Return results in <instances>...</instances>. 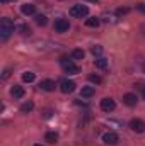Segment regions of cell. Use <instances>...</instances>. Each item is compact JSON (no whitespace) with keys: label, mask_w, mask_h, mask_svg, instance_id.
<instances>
[{"label":"cell","mask_w":145,"mask_h":146,"mask_svg":"<svg viewBox=\"0 0 145 146\" xmlns=\"http://www.w3.org/2000/svg\"><path fill=\"white\" fill-rule=\"evenodd\" d=\"M12 33H14V22L9 17H3L0 21V39L2 41H7Z\"/></svg>","instance_id":"obj_1"},{"label":"cell","mask_w":145,"mask_h":146,"mask_svg":"<svg viewBox=\"0 0 145 146\" xmlns=\"http://www.w3.org/2000/svg\"><path fill=\"white\" fill-rule=\"evenodd\" d=\"M60 65H62V68H63V72L68 73V75H77V73H80V68L73 63L72 60H60Z\"/></svg>","instance_id":"obj_2"},{"label":"cell","mask_w":145,"mask_h":146,"mask_svg":"<svg viewBox=\"0 0 145 146\" xmlns=\"http://www.w3.org/2000/svg\"><path fill=\"white\" fill-rule=\"evenodd\" d=\"M70 15L72 17H87L89 15V7L87 5H73L70 9Z\"/></svg>","instance_id":"obj_3"},{"label":"cell","mask_w":145,"mask_h":146,"mask_svg":"<svg viewBox=\"0 0 145 146\" xmlns=\"http://www.w3.org/2000/svg\"><path fill=\"white\" fill-rule=\"evenodd\" d=\"M130 127H132V131L133 133H144L145 131V122L142 121V119H138V117H135V119H132L130 121Z\"/></svg>","instance_id":"obj_4"},{"label":"cell","mask_w":145,"mask_h":146,"mask_svg":"<svg viewBox=\"0 0 145 146\" xmlns=\"http://www.w3.org/2000/svg\"><path fill=\"white\" fill-rule=\"evenodd\" d=\"M70 29V22H68V19H58V21H55V31L56 33H67Z\"/></svg>","instance_id":"obj_5"},{"label":"cell","mask_w":145,"mask_h":146,"mask_svg":"<svg viewBox=\"0 0 145 146\" xmlns=\"http://www.w3.org/2000/svg\"><path fill=\"white\" fill-rule=\"evenodd\" d=\"M101 109L104 110V112H113V110L116 109V102L111 97H104L101 100Z\"/></svg>","instance_id":"obj_6"},{"label":"cell","mask_w":145,"mask_h":146,"mask_svg":"<svg viewBox=\"0 0 145 146\" xmlns=\"http://www.w3.org/2000/svg\"><path fill=\"white\" fill-rule=\"evenodd\" d=\"M103 141H104V145L114 146L116 143H118V134H116L114 131H108V133L103 134Z\"/></svg>","instance_id":"obj_7"},{"label":"cell","mask_w":145,"mask_h":146,"mask_svg":"<svg viewBox=\"0 0 145 146\" xmlns=\"http://www.w3.org/2000/svg\"><path fill=\"white\" fill-rule=\"evenodd\" d=\"M75 82H72V80H62L60 82V90L63 92V94H72L73 90H75Z\"/></svg>","instance_id":"obj_8"},{"label":"cell","mask_w":145,"mask_h":146,"mask_svg":"<svg viewBox=\"0 0 145 146\" xmlns=\"http://www.w3.org/2000/svg\"><path fill=\"white\" fill-rule=\"evenodd\" d=\"M137 102H138V97H137V94H125L123 95V104L125 106H128V107H133V106H137Z\"/></svg>","instance_id":"obj_9"},{"label":"cell","mask_w":145,"mask_h":146,"mask_svg":"<svg viewBox=\"0 0 145 146\" xmlns=\"http://www.w3.org/2000/svg\"><path fill=\"white\" fill-rule=\"evenodd\" d=\"M21 12H22L24 15H34V14H36V5H33V3H24V5H21Z\"/></svg>","instance_id":"obj_10"},{"label":"cell","mask_w":145,"mask_h":146,"mask_svg":"<svg viewBox=\"0 0 145 146\" xmlns=\"http://www.w3.org/2000/svg\"><path fill=\"white\" fill-rule=\"evenodd\" d=\"M39 88L44 90V92H53L55 90V82L53 80H43L39 83Z\"/></svg>","instance_id":"obj_11"},{"label":"cell","mask_w":145,"mask_h":146,"mask_svg":"<svg viewBox=\"0 0 145 146\" xmlns=\"http://www.w3.org/2000/svg\"><path fill=\"white\" fill-rule=\"evenodd\" d=\"M10 95H12L14 99H22V97H24V88H22L21 85H14V87L10 88Z\"/></svg>","instance_id":"obj_12"},{"label":"cell","mask_w":145,"mask_h":146,"mask_svg":"<svg viewBox=\"0 0 145 146\" xmlns=\"http://www.w3.org/2000/svg\"><path fill=\"white\" fill-rule=\"evenodd\" d=\"M33 109H34V104H33L31 100H28V102L21 104V107H19V110H21L22 114H28V112H31Z\"/></svg>","instance_id":"obj_13"},{"label":"cell","mask_w":145,"mask_h":146,"mask_svg":"<svg viewBox=\"0 0 145 146\" xmlns=\"http://www.w3.org/2000/svg\"><path fill=\"white\" fill-rule=\"evenodd\" d=\"M99 24H101V19L99 17H89L85 21V26L87 27H99Z\"/></svg>","instance_id":"obj_14"},{"label":"cell","mask_w":145,"mask_h":146,"mask_svg":"<svg viewBox=\"0 0 145 146\" xmlns=\"http://www.w3.org/2000/svg\"><path fill=\"white\" fill-rule=\"evenodd\" d=\"M94 63H96V68H99V70H106V68H108V60L103 58V56H101V58H96Z\"/></svg>","instance_id":"obj_15"},{"label":"cell","mask_w":145,"mask_h":146,"mask_svg":"<svg viewBox=\"0 0 145 146\" xmlns=\"http://www.w3.org/2000/svg\"><path fill=\"white\" fill-rule=\"evenodd\" d=\"M96 94V88L94 87H82V90H80V95L82 97H92Z\"/></svg>","instance_id":"obj_16"},{"label":"cell","mask_w":145,"mask_h":146,"mask_svg":"<svg viewBox=\"0 0 145 146\" xmlns=\"http://www.w3.org/2000/svg\"><path fill=\"white\" fill-rule=\"evenodd\" d=\"M44 139H46L48 143H56V141H58V134L53 133V131H50V133L44 134Z\"/></svg>","instance_id":"obj_17"},{"label":"cell","mask_w":145,"mask_h":146,"mask_svg":"<svg viewBox=\"0 0 145 146\" xmlns=\"http://www.w3.org/2000/svg\"><path fill=\"white\" fill-rule=\"evenodd\" d=\"M34 78H36V75H34L33 72L22 73V82H26V83H31V82H34Z\"/></svg>","instance_id":"obj_18"},{"label":"cell","mask_w":145,"mask_h":146,"mask_svg":"<svg viewBox=\"0 0 145 146\" xmlns=\"http://www.w3.org/2000/svg\"><path fill=\"white\" fill-rule=\"evenodd\" d=\"M36 24H38V26H41V27H43V26H46V24H48L46 15H41V14H39V15H36Z\"/></svg>","instance_id":"obj_19"},{"label":"cell","mask_w":145,"mask_h":146,"mask_svg":"<svg viewBox=\"0 0 145 146\" xmlns=\"http://www.w3.org/2000/svg\"><path fill=\"white\" fill-rule=\"evenodd\" d=\"M84 54H85V53H84L82 49H73L72 51V60H82Z\"/></svg>","instance_id":"obj_20"},{"label":"cell","mask_w":145,"mask_h":146,"mask_svg":"<svg viewBox=\"0 0 145 146\" xmlns=\"http://www.w3.org/2000/svg\"><path fill=\"white\" fill-rule=\"evenodd\" d=\"M19 33H21L22 36H29V34H31V27L26 26V24H22V26H19Z\"/></svg>","instance_id":"obj_21"},{"label":"cell","mask_w":145,"mask_h":146,"mask_svg":"<svg viewBox=\"0 0 145 146\" xmlns=\"http://www.w3.org/2000/svg\"><path fill=\"white\" fill-rule=\"evenodd\" d=\"M91 53H92L94 56H96V54H101V53H103V48H101L99 44H96V46H92V48H91Z\"/></svg>","instance_id":"obj_22"},{"label":"cell","mask_w":145,"mask_h":146,"mask_svg":"<svg viewBox=\"0 0 145 146\" xmlns=\"http://www.w3.org/2000/svg\"><path fill=\"white\" fill-rule=\"evenodd\" d=\"M89 80H91L92 83H101V82H103L99 75H89Z\"/></svg>","instance_id":"obj_23"},{"label":"cell","mask_w":145,"mask_h":146,"mask_svg":"<svg viewBox=\"0 0 145 146\" xmlns=\"http://www.w3.org/2000/svg\"><path fill=\"white\" fill-rule=\"evenodd\" d=\"M135 87H138V90L142 92V97L145 99V83H138V85H135Z\"/></svg>","instance_id":"obj_24"},{"label":"cell","mask_w":145,"mask_h":146,"mask_svg":"<svg viewBox=\"0 0 145 146\" xmlns=\"http://www.w3.org/2000/svg\"><path fill=\"white\" fill-rule=\"evenodd\" d=\"M116 14H118V15H123V14H128V9H118V10H116Z\"/></svg>","instance_id":"obj_25"},{"label":"cell","mask_w":145,"mask_h":146,"mask_svg":"<svg viewBox=\"0 0 145 146\" xmlns=\"http://www.w3.org/2000/svg\"><path fill=\"white\" fill-rule=\"evenodd\" d=\"M137 9H138L140 12H145V5H142V3H138V5H137Z\"/></svg>","instance_id":"obj_26"},{"label":"cell","mask_w":145,"mask_h":146,"mask_svg":"<svg viewBox=\"0 0 145 146\" xmlns=\"http://www.w3.org/2000/svg\"><path fill=\"white\" fill-rule=\"evenodd\" d=\"M2 3H9V2H15V0H0Z\"/></svg>","instance_id":"obj_27"},{"label":"cell","mask_w":145,"mask_h":146,"mask_svg":"<svg viewBox=\"0 0 145 146\" xmlns=\"http://www.w3.org/2000/svg\"><path fill=\"white\" fill-rule=\"evenodd\" d=\"M84 2H92V3H97L99 0H84Z\"/></svg>","instance_id":"obj_28"},{"label":"cell","mask_w":145,"mask_h":146,"mask_svg":"<svg viewBox=\"0 0 145 146\" xmlns=\"http://www.w3.org/2000/svg\"><path fill=\"white\" fill-rule=\"evenodd\" d=\"M142 70H144V73H145V63H144V66H142Z\"/></svg>","instance_id":"obj_29"},{"label":"cell","mask_w":145,"mask_h":146,"mask_svg":"<svg viewBox=\"0 0 145 146\" xmlns=\"http://www.w3.org/2000/svg\"><path fill=\"white\" fill-rule=\"evenodd\" d=\"M34 146H43V145H34Z\"/></svg>","instance_id":"obj_30"}]
</instances>
